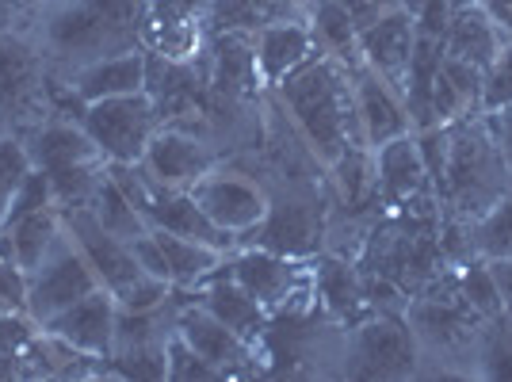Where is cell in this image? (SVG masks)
Returning a JSON list of instances; mask_svg holds the SVG:
<instances>
[{
	"instance_id": "9a60e30c",
	"label": "cell",
	"mask_w": 512,
	"mask_h": 382,
	"mask_svg": "<svg viewBox=\"0 0 512 382\" xmlns=\"http://www.w3.org/2000/svg\"><path fill=\"white\" fill-rule=\"evenodd\" d=\"M180 291V287H176ZM176 337L184 344H192L203 360L211 363L214 371L226 379H260L264 375V356L260 344H249L245 337H237L230 325L207 314L192 291H180V310H176Z\"/></svg>"
},
{
	"instance_id": "1f68e13d",
	"label": "cell",
	"mask_w": 512,
	"mask_h": 382,
	"mask_svg": "<svg viewBox=\"0 0 512 382\" xmlns=\"http://www.w3.org/2000/svg\"><path fill=\"white\" fill-rule=\"evenodd\" d=\"M85 211L96 214V218H100V226L111 230L115 237H123V241H134L138 234H146V230H150V226H146V218L138 214V207H134L127 195L119 191V184L111 180V169H107V180L100 184L96 199L88 203Z\"/></svg>"
},
{
	"instance_id": "277c9868",
	"label": "cell",
	"mask_w": 512,
	"mask_h": 382,
	"mask_svg": "<svg viewBox=\"0 0 512 382\" xmlns=\"http://www.w3.org/2000/svg\"><path fill=\"white\" fill-rule=\"evenodd\" d=\"M402 314H406L409 329L417 333L421 363L436 360L440 363V375H459L455 363L470 360V371H474L486 318L467 302L463 287H459V268L455 264H448L421 295L409 298ZM421 375H425V367H421Z\"/></svg>"
},
{
	"instance_id": "8d00e7d4",
	"label": "cell",
	"mask_w": 512,
	"mask_h": 382,
	"mask_svg": "<svg viewBox=\"0 0 512 382\" xmlns=\"http://www.w3.org/2000/svg\"><path fill=\"white\" fill-rule=\"evenodd\" d=\"M169 382H222V375L180 337L169 340Z\"/></svg>"
},
{
	"instance_id": "8fae6325",
	"label": "cell",
	"mask_w": 512,
	"mask_h": 382,
	"mask_svg": "<svg viewBox=\"0 0 512 382\" xmlns=\"http://www.w3.org/2000/svg\"><path fill=\"white\" fill-rule=\"evenodd\" d=\"M77 119H81L88 138L100 146V153L111 165L142 161V153L153 142V134L161 130V115H157V104L150 100L146 88L130 92V96H111V100L85 104Z\"/></svg>"
},
{
	"instance_id": "9c48e42d",
	"label": "cell",
	"mask_w": 512,
	"mask_h": 382,
	"mask_svg": "<svg viewBox=\"0 0 512 382\" xmlns=\"http://www.w3.org/2000/svg\"><path fill=\"white\" fill-rule=\"evenodd\" d=\"M58 111V85L23 27L0 31V134H27Z\"/></svg>"
},
{
	"instance_id": "2e32d148",
	"label": "cell",
	"mask_w": 512,
	"mask_h": 382,
	"mask_svg": "<svg viewBox=\"0 0 512 382\" xmlns=\"http://www.w3.org/2000/svg\"><path fill=\"white\" fill-rule=\"evenodd\" d=\"M375 153V184L379 199L390 214H440L436 191L428 180L425 157L417 146V130L402 134L386 146L371 149Z\"/></svg>"
},
{
	"instance_id": "83f0119b",
	"label": "cell",
	"mask_w": 512,
	"mask_h": 382,
	"mask_svg": "<svg viewBox=\"0 0 512 382\" xmlns=\"http://www.w3.org/2000/svg\"><path fill=\"white\" fill-rule=\"evenodd\" d=\"M62 226V207H43V211L8 218L0 226V253L12 256L20 268L31 272L50 253V245H54V237L62 234Z\"/></svg>"
},
{
	"instance_id": "5b68a950",
	"label": "cell",
	"mask_w": 512,
	"mask_h": 382,
	"mask_svg": "<svg viewBox=\"0 0 512 382\" xmlns=\"http://www.w3.org/2000/svg\"><path fill=\"white\" fill-rule=\"evenodd\" d=\"M348 325L329 318L321 302L306 310H279L260 337V379H341Z\"/></svg>"
},
{
	"instance_id": "4316f807",
	"label": "cell",
	"mask_w": 512,
	"mask_h": 382,
	"mask_svg": "<svg viewBox=\"0 0 512 382\" xmlns=\"http://www.w3.org/2000/svg\"><path fill=\"white\" fill-rule=\"evenodd\" d=\"M310 0H207L203 8V35H226V31H245L253 35L256 27L276 20H299L306 16Z\"/></svg>"
},
{
	"instance_id": "d4e9b609",
	"label": "cell",
	"mask_w": 512,
	"mask_h": 382,
	"mask_svg": "<svg viewBox=\"0 0 512 382\" xmlns=\"http://www.w3.org/2000/svg\"><path fill=\"white\" fill-rule=\"evenodd\" d=\"M310 272H314V295H318L321 310L329 318H337L341 325H356L367 314H375L367 295H363L360 272H356V264L348 256L321 249L310 260Z\"/></svg>"
},
{
	"instance_id": "836d02e7",
	"label": "cell",
	"mask_w": 512,
	"mask_h": 382,
	"mask_svg": "<svg viewBox=\"0 0 512 382\" xmlns=\"http://www.w3.org/2000/svg\"><path fill=\"white\" fill-rule=\"evenodd\" d=\"M31 153L20 134H0V226L12 211V199L20 195L23 180L31 176Z\"/></svg>"
},
{
	"instance_id": "ac0fdd59",
	"label": "cell",
	"mask_w": 512,
	"mask_h": 382,
	"mask_svg": "<svg viewBox=\"0 0 512 382\" xmlns=\"http://www.w3.org/2000/svg\"><path fill=\"white\" fill-rule=\"evenodd\" d=\"M218 161H226V153L214 142L172 127L157 130L153 142L146 146V153H142V169L150 172L157 184L176 191H192Z\"/></svg>"
},
{
	"instance_id": "f546056e",
	"label": "cell",
	"mask_w": 512,
	"mask_h": 382,
	"mask_svg": "<svg viewBox=\"0 0 512 382\" xmlns=\"http://www.w3.org/2000/svg\"><path fill=\"white\" fill-rule=\"evenodd\" d=\"M306 23H310V35L321 54H333L344 65L360 62V31L341 8V0H310Z\"/></svg>"
},
{
	"instance_id": "4fadbf2b",
	"label": "cell",
	"mask_w": 512,
	"mask_h": 382,
	"mask_svg": "<svg viewBox=\"0 0 512 382\" xmlns=\"http://www.w3.org/2000/svg\"><path fill=\"white\" fill-rule=\"evenodd\" d=\"M92 291H100V276L92 272L81 245L62 226V234L54 237L50 253L27 272V318L35 325H43V321L69 310L73 302H81Z\"/></svg>"
},
{
	"instance_id": "ba28073f",
	"label": "cell",
	"mask_w": 512,
	"mask_h": 382,
	"mask_svg": "<svg viewBox=\"0 0 512 382\" xmlns=\"http://www.w3.org/2000/svg\"><path fill=\"white\" fill-rule=\"evenodd\" d=\"M65 230L73 234V241L81 245V253L88 256L92 272L100 276V287L111 291V298L123 306V310H146V306H157L172 295V287L165 279H153L138 256L130 249V241L115 237L111 230L100 226V218L85 207H73V211H62Z\"/></svg>"
},
{
	"instance_id": "3957f363",
	"label": "cell",
	"mask_w": 512,
	"mask_h": 382,
	"mask_svg": "<svg viewBox=\"0 0 512 382\" xmlns=\"http://www.w3.org/2000/svg\"><path fill=\"white\" fill-rule=\"evenodd\" d=\"M512 188L505 149L493 134L486 111L467 115L448 127V169L440 188V214L455 222H474Z\"/></svg>"
},
{
	"instance_id": "8992f818",
	"label": "cell",
	"mask_w": 512,
	"mask_h": 382,
	"mask_svg": "<svg viewBox=\"0 0 512 382\" xmlns=\"http://www.w3.org/2000/svg\"><path fill=\"white\" fill-rule=\"evenodd\" d=\"M20 138L27 153H31V165L50 180L62 211L88 207L96 199L100 184L107 180L111 161L88 138V130L81 127L77 115L54 111V115H46L43 123H35Z\"/></svg>"
},
{
	"instance_id": "5bb4252c",
	"label": "cell",
	"mask_w": 512,
	"mask_h": 382,
	"mask_svg": "<svg viewBox=\"0 0 512 382\" xmlns=\"http://www.w3.org/2000/svg\"><path fill=\"white\" fill-rule=\"evenodd\" d=\"M192 199L218 230H226V234L234 237H245L249 230H256L260 218L268 214V188L237 157L218 161L192 188Z\"/></svg>"
},
{
	"instance_id": "ab89813d",
	"label": "cell",
	"mask_w": 512,
	"mask_h": 382,
	"mask_svg": "<svg viewBox=\"0 0 512 382\" xmlns=\"http://www.w3.org/2000/svg\"><path fill=\"white\" fill-rule=\"evenodd\" d=\"M43 207H58V195H54V188H50V180H46L39 169H31V176L23 180L20 195L12 199V211H8V218H20V214H31V211H43ZM4 218V222H8Z\"/></svg>"
},
{
	"instance_id": "ee69618b",
	"label": "cell",
	"mask_w": 512,
	"mask_h": 382,
	"mask_svg": "<svg viewBox=\"0 0 512 382\" xmlns=\"http://www.w3.org/2000/svg\"><path fill=\"white\" fill-rule=\"evenodd\" d=\"M486 12H490V20L505 31V35H512V0H478Z\"/></svg>"
},
{
	"instance_id": "52a82bcc",
	"label": "cell",
	"mask_w": 512,
	"mask_h": 382,
	"mask_svg": "<svg viewBox=\"0 0 512 382\" xmlns=\"http://www.w3.org/2000/svg\"><path fill=\"white\" fill-rule=\"evenodd\" d=\"M329 211H333L329 180L325 184H272L268 214L260 218L256 230L237 237V245H256V249L295 256V260H314L329 237Z\"/></svg>"
},
{
	"instance_id": "60d3db41",
	"label": "cell",
	"mask_w": 512,
	"mask_h": 382,
	"mask_svg": "<svg viewBox=\"0 0 512 382\" xmlns=\"http://www.w3.org/2000/svg\"><path fill=\"white\" fill-rule=\"evenodd\" d=\"M341 8L352 16L356 31H363V27H371L379 16L394 12V8H402V0H341Z\"/></svg>"
},
{
	"instance_id": "44dd1931",
	"label": "cell",
	"mask_w": 512,
	"mask_h": 382,
	"mask_svg": "<svg viewBox=\"0 0 512 382\" xmlns=\"http://www.w3.org/2000/svg\"><path fill=\"white\" fill-rule=\"evenodd\" d=\"M413 43H417V20L406 8L386 12L371 27L360 31V58L363 65H371L386 85H394L398 92L406 88V73L413 62Z\"/></svg>"
},
{
	"instance_id": "6da1fadb",
	"label": "cell",
	"mask_w": 512,
	"mask_h": 382,
	"mask_svg": "<svg viewBox=\"0 0 512 382\" xmlns=\"http://www.w3.org/2000/svg\"><path fill=\"white\" fill-rule=\"evenodd\" d=\"M153 0H39L27 35L39 43L50 77L62 85L81 65L146 46Z\"/></svg>"
},
{
	"instance_id": "d6986e66",
	"label": "cell",
	"mask_w": 512,
	"mask_h": 382,
	"mask_svg": "<svg viewBox=\"0 0 512 382\" xmlns=\"http://www.w3.org/2000/svg\"><path fill=\"white\" fill-rule=\"evenodd\" d=\"M348 73H352L356 115H360V130L367 146L379 149L394 138H402V134H413V119H409V107L398 88L386 85L371 65H363V58L348 65Z\"/></svg>"
},
{
	"instance_id": "e575fe53",
	"label": "cell",
	"mask_w": 512,
	"mask_h": 382,
	"mask_svg": "<svg viewBox=\"0 0 512 382\" xmlns=\"http://www.w3.org/2000/svg\"><path fill=\"white\" fill-rule=\"evenodd\" d=\"M459 268V287H463V295L467 302L482 314L486 321L501 318L505 310H501V295H497V283L490 276V264L482 260V256H467L463 264H455Z\"/></svg>"
},
{
	"instance_id": "f1b7e54d",
	"label": "cell",
	"mask_w": 512,
	"mask_h": 382,
	"mask_svg": "<svg viewBox=\"0 0 512 382\" xmlns=\"http://www.w3.org/2000/svg\"><path fill=\"white\" fill-rule=\"evenodd\" d=\"M153 237H157V245H161V253H165L169 283L180 287V291H195V287L211 276V272H218V268L226 264V256H230V253H222V249H214V245L165 234V230H153Z\"/></svg>"
},
{
	"instance_id": "7bdbcfd3",
	"label": "cell",
	"mask_w": 512,
	"mask_h": 382,
	"mask_svg": "<svg viewBox=\"0 0 512 382\" xmlns=\"http://www.w3.org/2000/svg\"><path fill=\"white\" fill-rule=\"evenodd\" d=\"M486 264H490V276L497 283V295H501V310L512 318V256H497Z\"/></svg>"
},
{
	"instance_id": "f35d334b",
	"label": "cell",
	"mask_w": 512,
	"mask_h": 382,
	"mask_svg": "<svg viewBox=\"0 0 512 382\" xmlns=\"http://www.w3.org/2000/svg\"><path fill=\"white\" fill-rule=\"evenodd\" d=\"M0 310L27 314V268L0 253Z\"/></svg>"
},
{
	"instance_id": "b9f144b4",
	"label": "cell",
	"mask_w": 512,
	"mask_h": 382,
	"mask_svg": "<svg viewBox=\"0 0 512 382\" xmlns=\"http://www.w3.org/2000/svg\"><path fill=\"white\" fill-rule=\"evenodd\" d=\"M35 329H39V325L27 318V314H8V310H0V352L20 348Z\"/></svg>"
},
{
	"instance_id": "603a6c76",
	"label": "cell",
	"mask_w": 512,
	"mask_h": 382,
	"mask_svg": "<svg viewBox=\"0 0 512 382\" xmlns=\"http://www.w3.org/2000/svg\"><path fill=\"white\" fill-rule=\"evenodd\" d=\"M318 50L306 16L299 20H276L253 31V58L264 88H276L287 73H295L310 54Z\"/></svg>"
},
{
	"instance_id": "484cf974",
	"label": "cell",
	"mask_w": 512,
	"mask_h": 382,
	"mask_svg": "<svg viewBox=\"0 0 512 382\" xmlns=\"http://www.w3.org/2000/svg\"><path fill=\"white\" fill-rule=\"evenodd\" d=\"M505 39L509 35L490 20V12L482 4H467V8L451 12L448 27H444V54L463 58V62L486 73L497 58V50L505 46Z\"/></svg>"
},
{
	"instance_id": "7402d4cb",
	"label": "cell",
	"mask_w": 512,
	"mask_h": 382,
	"mask_svg": "<svg viewBox=\"0 0 512 382\" xmlns=\"http://www.w3.org/2000/svg\"><path fill=\"white\" fill-rule=\"evenodd\" d=\"M192 298L222 325H230L237 337H245L249 344H260L264 329H268V310L230 276V264H222L218 272L203 279L192 291Z\"/></svg>"
},
{
	"instance_id": "e0dca14e",
	"label": "cell",
	"mask_w": 512,
	"mask_h": 382,
	"mask_svg": "<svg viewBox=\"0 0 512 382\" xmlns=\"http://www.w3.org/2000/svg\"><path fill=\"white\" fill-rule=\"evenodd\" d=\"M142 88H146V46L88 62L77 73H69L58 85V107L69 115H81L85 104L111 100V96H130V92H142Z\"/></svg>"
},
{
	"instance_id": "cb8c5ba5",
	"label": "cell",
	"mask_w": 512,
	"mask_h": 382,
	"mask_svg": "<svg viewBox=\"0 0 512 382\" xmlns=\"http://www.w3.org/2000/svg\"><path fill=\"white\" fill-rule=\"evenodd\" d=\"M115 314H119V302L111 298V291H92L81 302H73L69 310L54 314L50 321H43V329L65 337L69 344L85 348L92 356H107L111 360V348H115Z\"/></svg>"
},
{
	"instance_id": "d590c367",
	"label": "cell",
	"mask_w": 512,
	"mask_h": 382,
	"mask_svg": "<svg viewBox=\"0 0 512 382\" xmlns=\"http://www.w3.org/2000/svg\"><path fill=\"white\" fill-rule=\"evenodd\" d=\"M505 107H512V35L497 50L482 81V111H505Z\"/></svg>"
},
{
	"instance_id": "30bf717a",
	"label": "cell",
	"mask_w": 512,
	"mask_h": 382,
	"mask_svg": "<svg viewBox=\"0 0 512 382\" xmlns=\"http://www.w3.org/2000/svg\"><path fill=\"white\" fill-rule=\"evenodd\" d=\"M421 344L402 310H375L348 325L341 379H417Z\"/></svg>"
},
{
	"instance_id": "d6a6232c",
	"label": "cell",
	"mask_w": 512,
	"mask_h": 382,
	"mask_svg": "<svg viewBox=\"0 0 512 382\" xmlns=\"http://www.w3.org/2000/svg\"><path fill=\"white\" fill-rule=\"evenodd\" d=\"M474 375L512 382V318L509 314H501V318H493V321L482 325Z\"/></svg>"
},
{
	"instance_id": "ffe728a7",
	"label": "cell",
	"mask_w": 512,
	"mask_h": 382,
	"mask_svg": "<svg viewBox=\"0 0 512 382\" xmlns=\"http://www.w3.org/2000/svg\"><path fill=\"white\" fill-rule=\"evenodd\" d=\"M92 382V379H115L107 356H92L85 348L69 344L65 337L50 329H35L23 340V382Z\"/></svg>"
},
{
	"instance_id": "7c38bea8",
	"label": "cell",
	"mask_w": 512,
	"mask_h": 382,
	"mask_svg": "<svg viewBox=\"0 0 512 382\" xmlns=\"http://www.w3.org/2000/svg\"><path fill=\"white\" fill-rule=\"evenodd\" d=\"M226 264H230V276L268 310V318L279 310H306L318 302L310 260L268 253L256 245H237L234 253L226 256Z\"/></svg>"
},
{
	"instance_id": "7a4b0ae2",
	"label": "cell",
	"mask_w": 512,
	"mask_h": 382,
	"mask_svg": "<svg viewBox=\"0 0 512 382\" xmlns=\"http://www.w3.org/2000/svg\"><path fill=\"white\" fill-rule=\"evenodd\" d=\"M279 104L287 107L291 123L299 127L306 146L314 149L321 165L329 169L344 149L367 146L356 115V92H352V73L348 65L337 62L333 54L314 50L306 62L287 73L276 88ZM371 149V146H367Z\"/></svg>"
},
{
	"instance_id": "4dcf8cb0",
	"label": "cell",
	"mask_w": 512,
	"mask_h": 382,
	"mask_svg": "<svg viewBox=\"0 0 512 382\" xmlns=\"http://www.w3.org/2000/svg\"><path fill=\"white\" fill-rule=\"evenodd\" d=\"M470 253L482 260H497V256H512V188L493 203L486 214H478L467 222Z\"/></svg>"
},
{
	"instance_id": "74e56055",
	"label": "cell",
	"mask_w": 512,
	"mask_h": 382,
	"mask_svg": "<svg viewBox=\"0 0 512 382\" xmlns=\"http://www.w3.org/2000/svg\"><path fill=\"white\" fill-rule=\"evenodd\" d=\"M203 8H207V0H153L146 35H153V31H169V27L199 23L203 20Z\"/></svg>"
}]
</instances>
